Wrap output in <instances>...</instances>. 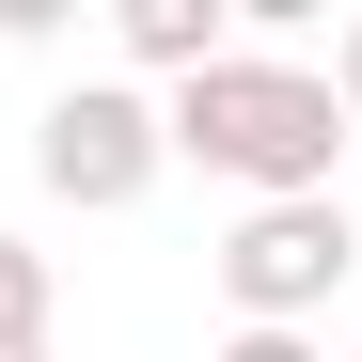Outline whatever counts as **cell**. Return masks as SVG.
<instances>
[{"label":"cell","instance_id":"cell-1","mask_svg":"<svg viewBox=\"0 0 362 362\" xmlns=\"http://www.w3.org/2000/svg\"><path fill=\"white\" fill-rule=\"evenodd\" d=\"M158 142L205 158L236 205H315L346 173V110H331V79L299 64V47H221L205 79L158 95Z\"/></svg>","mask_w":362,"mask_h":362},{"label":"cell","instance_id":"cell-2","mask_svg":"<svg viewBox=\"0 0 362 362\" xmlns=\"http://www.w3.org/2000/svg\"><path fill=\"white\" fill-rule=\"evenodd\" d=\"M346 268H362L346 189H315V205H236L221 252H205V284L236 299V331H315L331 299H346Z\"/></svg>","mask_w":362,"mask_h":362},{"label":"cell","instance_id":"cell-3","mask_svg":"<svg viewBox=\"0 0 362 362\" xmlns=\"http://www.w3.org/2000/svg\"><path fill=\"white\" fill-rule=\"evenodd\" d=\"M158 95L142 79H64L32 110V173H47V205H79V221H110V205H142L158 189Z\"/></svg>","mask_w":362,"mask_h":362},{"label":"cell","instance_id":"cell-4","mask_svg":"<svg viewBox=\"0 0 362 362\" xmlns=\"http://www.w3.org/2000/svg\"><path fill=\"white\" fill-rule=\"evenodd\" d=\"M110 47H127L142 95H173V79H205L236 47V0H110Z\"/></svg>","mask_w":362,"mask_h":362},{"label":"cell","instance_id":"cell-5","mask_svg":"<svg viewBox=\"0 0 362 362\" xmlns=\"http://www.w3.org/2000/svg\"><path fill=\"white\" fill-rule=\"evenodd\" d=\"M0 346H47V252L0 236Z\"/></svg>","mask_w":362,"mask_h":362},{"label":"cell","instance_id":"cell-6","mask_svg":"<svg viewBox=\"0 0 362 362\" xmlns=\"http://www.w3.org/2000/svg\"><path fill=\"white\" fill-rule=\"evenodd\" d=\"M221 362H331L315 331H221Z\"/></svg>","mask_w":362,"mask_h":362},{"label":"cell","instance_id":"cell-7","mask_svg":"<svg viewBox=\"0 0 362 362\" xmlns=\"http://www.w3.org/2000/svg\"><path fill=\"white\" fill-rule=\"evenodd\" d=\"M315 79H331V110H346V127H362V16L331 32V64H315Z\"/></svg>","mask_w":362,"mask_h":362},{"label":"cell","instance_id":"cell-8","mask_svg":"<svg viewBox=\"0 0 362 362\" xmlns=\"http://www.w3.org/2000/svg\"><path fill=\"white\" fill-rule=\"evenodd\" d=\"M0 362H47V346H0Z\"/></svg>","mask_w":362,"mask_h":362}]
</instances>
